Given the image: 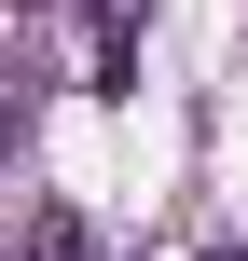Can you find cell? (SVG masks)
Instances as JSON below:
<instances>
[{"label":"cell","mask_w":248,"mask_h":261,"mask_svg":"<svg viewBox=\"0 0 248 261\" xmlns=\"http://www.w3.org/2000/svg\"><path fill=\"white\" fill-rule=\"evenodd\" d=\"M28 261H83V220H69V206H41V220H28Z\"/></svg>","instance_id":"cell-1"},{"label":"cell","mask_w":248,"mask_h":261,"mask_svg":"<svg viewBox=\"0 0 248 261\" xmlns=\"http://www.w3.org/2000/svg\"><path fill=\"white\" fill-rule=\"evenodd\" d=\"M0 165H14V96H0Z\"/></svg>","instance_id":"cell-2"},{"label":"cell","mask_w":248,"mask_h":261,"mask_svg":"<svg viewBox=\"0 0 248 261\" xmlns=\"http://www.w3.org/2000/svg\"><path fill=\"white\" fill-rule=\"evenodd\" d=\"M207 261H235V248H207Z\"/></svg>","instance_id":"cell-3"}]
</instances>
